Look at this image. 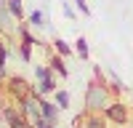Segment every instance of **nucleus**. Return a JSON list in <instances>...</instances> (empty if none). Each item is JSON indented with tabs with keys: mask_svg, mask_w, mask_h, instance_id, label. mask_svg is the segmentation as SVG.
I'll return each instance as SVG.
<instances>
[{
	"mask_svg": "<svg viewBox=\"0 0 133 128\" xmlns=\"http://www.w3.org/2000/svg\"><path fill=\"white\" fill-rule=\"evenodd\" d=\"M109 107V88H107V83H88V88H85V110L88 112H104Z\"/></svg>",
	"mask_w": 133,
	"mask_h": 128,
	"instance_id": "obj_1",
	"label": "nucleus"
},
{
	"mask_svg": "<svg viewBox=\"0 0 133 128\" xmlns=\"http://www.w3.org/2000/svg\"><path fill=\"white\" fill-rule=\"evenodd\" d=\"M48 64H35V80H37V96H48V93H56V78Z\"/></svg>",
	"mask_w": 133,
	"mask_h": 128,
	"instance_id": "obj_2",
	"label": "nucleus"
},
{
	"mask_svg": "<svg viewBox=\"0 0 133 128\" xmlns=\"http://www.w3.org/2000/svg\"><path fill=\"white\" fill-rule=\"evenodd\" d=\"M104 117L112 120V123H117V125H128L130 110H128V104H123V101H109V107L104 110Z\"/></svg>",
	"mask_w": 133,
	"mask_h": 128,
	"instance_id": "obj_3",
	"label": "nucleus"
},
{
	"mask_svg": "<svg viewBox=\"0 0 133 128\" xmlns=\"http://www.w3.org/2000/svg\"><path fill=\"white\" fill-rule=\"evenodd\" d=\"M3 120L8 128H35L24 115H21V110H14V107H3Z\"/></svg>",
	"mask_w": 133,
	"mask_h": 128,
	"instance_id": "obj_4",
	"label": "nucleus"
},
{
	"mask_svg": "<svg viewBox=\"0 0 133 128\" xmlns=\"http://www.w3.org/2000/svg\"><path fill=\"white\" fill-rule=\"evenodd\" d=\"M37 104H40V115L43 117H45V120H51V123H59V104L56 101H48L45 99V96H40V99H37Z\"/></svg>",
	"mask_w": 133,
	"mask_h": 128,
	"instance_id": "obj_5",
	"label": "nucleus"
},
{
	"mask_svg": "<svg viewBox=\"0 0 133 128\" xmlns=\"http://www.w3.org/2000/svg\"><path fill=\"white\" fill-rule=\"evenodd\" d=\"M8 91L14 93L16 99H21V96H27V93H32L35 88H29L24 78H19V75H14V78H8Z\"/></svg>",
	"mask_w": 133,
	"mask_h": 128,
	"instance_id": "obj_6",
	"label": "nucleus"
},
{
	"mask_svg": "<svg viewBox=\"0 0 133 128\" xmlns=\"http://www.w3.org/2000/svg\"><path fill=\"white\" fill-rule=\"evenodd\" d=\"M48 67L56 72L61 80L69 78V69H66V64H64V56H59V53H51V56H48Z\"/></svg>",
	"mask_w": 133,
	"mask_h": 128,
	"instance_id": "obj_7",
	"label": "nucleus"
},
{
	"mask_svg": "<svg viewBox=\"0 0 133 128\" xmlns=\"http://www.w3.org/2000/svg\"><path fill=\"white\" fill-rule=\"evenodd\" d=\"M75 53H77V56H80L83 61H88V59H91V51H88V40H85L83 35L75 40Z\"/></svg>",
	"mask_w": 133,
	"mask_h": 128,
	"instance_id": "obj_8",
	"label": "nucleus"
},
{
	"mask_svg": "<svg viewBox=\"0 0 133 128\" xmlns=\"http://www.w3.org/2000/svg\"><path fill=\"white\" fill-rule=\"evenodd\" d=\"M83 128H107V120H104V117L98 115V112H91V115L85 117Z\"/></svg>",
	"mask_w": 133,
	"mask_h": 128,
	"instance_id": "obj_9",
	"label": "nucleus"
},
{
	"mask_svg": "<svg viewBox=\"0 0 133 128\" xmlns=\"http://www.w3.org/2000/svg\"><path fill=\"white\" fill-rule=\"evenodd\" d=\"M5 5L11 11V16L16 21H24V8H21V0H5Z\"/></svg>",
	"mask_w": 133,
	"mask_h": 128,
	"instance_id": "obj_10",
	"label": "nucleus"
},
{
	"mask_svg": "<svg viewBox=\"0 0 133 128\" xmlns=\"http://www.w3.org/2000/svg\"><path fill=\"white\" fill-rule=\"evenodd\" d=\"M16 32H19V37H21V43H29V46H40V40L35 37V35H32V32L24 27V24H19L16 27Z\"/></svg>",
	"mask_w": 133,
	"mask_h": 128,
	"instance_id": "obj_11",
	"label": "nucleus"
},
{
	"mask_svg": "<svg viewBox=\"0 0 133 128\" xmlns=\"http://www.w3.org/2000/svg\"><path fill=\"white\" fill-rule=\"evenodd\" d=\"M53 51H56L59 56H64V59H66V56H72V48L66 46V43H64L61 37H56V40H53Z\"/></svg>",
	"mask_w": 133,
	"mask_h": 128,
	"instance_id": "obj_12",
	"label": "nucleus"
},
{
	"mask_svg": "<svg viewBox=\"0 0 133 128\" xmlns=\"http://www.w3.org/2000/svg\"><path fill=\"white\" fill-rule=\"evenodd\" d=\"M29 24L40 29V27H45L48 21H45V16H43V11H32V14H29Z\"/></svg>",
	"mask_w": 133,
	"mask_h": 128,
	"instance_id": "obj_13",
	"label": "nucleus"
},
{
	"mask_svg": "<svg viewBox=\"0 0 133 128\" xmlns=\"http://www.w3.org/2000/svg\"><path fill=\"white\" fill-rule=\"evenodd\" d=\"M53 101L59 104V110H66V107H69V93L66 91H56L53 93Z\"/></svg>",
	"mask_w": 133,
	"mask_h": 128,
	"instance_id": "obj_14",
	"label": "nucleus"
},
{
	"mask_svg": "<svg viewBox=\"0 0 133 128\" xmlns=\"http://www.w3.org/2000/svg\"><path fill=\"white\" fill-rule=\"evenodd\" d=\"M109 91H115V93H120V91H125V85H123V80H120V78H117L115 72L109 75Z\"/></svg>",
	"mask_w": 133,
	"mask_h": 128,
	"instance_id": "obj_15",
	"label": "nucleus"
},
{
	"mask_svg": "<svg viewBox=\"0 0 133 128\" xmlns=\"http://www.w3.org/2000/svg\"><path fill=\"white\" fill-rule=\"evenodd\" d=\"M19 53H21V59H24V61H32V46H29V43H21V46H19Z\"/></svg>",
	"mask_w": 133,
	"mask_h": 128,
	"instance_id": "obj_16",
	"label": "nucleus"
},
{
	"mask_svg": "<svg viewBox=\"0 0 133 128\" xmlns=\"http://www.w3.org/2000/svg\"><path fill=\"white\" fill-rule=\"evenodd\" d=\"M32 125H35V128H56V123H51V120H45V117H43V115H40L37 120L32 123Z\"/></svg>",
	"mask_w": 133,
	"mask_h": 128,
	"instance_id": "obj_17",
	"label": "nucleus"
},
{
	"mask_svg": "<svg viewBox=\"0 0 133 128\" xmlns=\"http://www.w3.org/2000/svg\"><path fill=\"white\" fill-rule=\"evenodd\" d=\"M75 3H77V8H80V14H83V16H91V8H88L85 0H75Z\"/></svg>",
	"mask_w": 133,
	"mask_h": 128,
	"instance_id": "obj_18",
	"label": "nucleus"
},
{
	"mask_svg": "<svg viewBox=\"0 0 133 128\" xmlns=\"http://www.w3.org/2000/svg\"><path fill=\"white\" fill-rule=\"evenodd\" d=\"M64 14H66V19H75V11H72L69 5H64Z\"/></svg>",
	"mask_w": 133,
	"mask_h": 128,
	"instance_id": "obj_19",
	"label": "nucleus"
},
{
	"mask_svg": "<svg viewBox=\"0 0 133 128\" xmlns=\"http://www.w3.org/2000/svg\"><path fill=\"white\" fill-rule=\"evenodd\" d=\"M3 78H5V72H3V69H0V85H3Z\"/></svg>",
	"mask_w": 133,
	"mask_h": 128,
	"instance_id": "obj_20",
	"label": "nucleus"
},
{
	"mask_svg": "<svg viewBox=\"0 0 133 128\" xmlns=\"http://www.w3.org/2000/svg\"><path fill=\"white\" fill-rule=\"evenodd\" d=\"M3 8H5V0H0V11H3Z\"/></svg>",
	"mask_w": 133,
	"mask_h": 128,
	"instance_id": "obj_21",
	"label": "nucleus"
}]
</instances>
